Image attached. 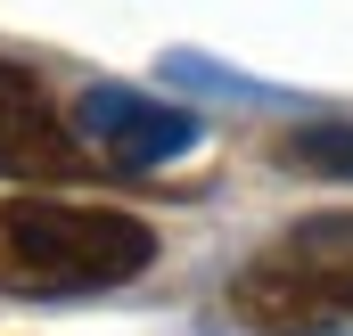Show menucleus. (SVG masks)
I'll return each instance as SVG.
<instances>
[{"label":"nucleus","instance_id":"2","mask_svg":"<svg viewBox=\"0 0 353 336\" xmlns=\"http://www.w3.org/2000/svg\"><path fill=\"white\" fill-rule=\"evenodd\" d=\"M230 312L263 336H345L353 328V213L296 222L230 279Z\"/></svg>","mask_w":353,"mask_h":336},{"label":"nucleus","instance_id":"3","mask_svg":"<svg viewBox=\"0 0 353 336\" xmlns=\"http://www.w3.org/2000/svg\"><path fill=\"white\" fill-rule=\"evenodd\" d=\"M74 132H83L90 156L115 165V172H148L165 156H181V148H197V115H181L165 98H140V90H115V83L74 98Z\"/></svg>","mask_w":353,"mask_h":336},{"label":"nucleus","instance_id":"1","mask_svg":"<svg viewBox=\"0 0 353 336\" xmlns=\"http://www.w3.org/2000/svg\"><path fill=\"white\" fill-rule=\"evenodd\" d=\"M157 262V230L107 205L0 197V295H99Z\"/></svg>","mask_w":353,"mask_h":336},{"label":"nucleus","instance_id":"5","mask_svg":"<svg viewBox=\"0 0 353 336\" xmlns=\"http://www.w3.org/2000/svg\"><path fill=\"white\" fill-rule=\"evenodd\" d=\"M279 156L296 172H329V180H353V123H304L279 140Z\"/></svg>","mask_w":353,"mask_h":336},{"label":"nucleus","instance_id":"4","mask_svg":"<svg viewBox=\"0 0 353 336\" xmlns=\"http://www.w3.org/2000/svg\"><path fill=\"white\" fill-rule=\"evenodd\" d=\"M99 156L25 66H0V180H74Z\"/></svg>","mask_w":353,"mask_h":336}]
</instances>
